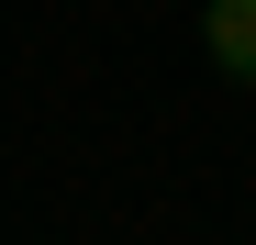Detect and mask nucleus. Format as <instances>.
I'll list each match as a JSON object with an SVG mask.
<instances>
[{"label": "nucleus", "instance_id": "nucleus-1", "mask_svg": "<svg viewBox=\"0 0 256 245\" xmlns=\"http://www.w3.org/2000/svg\"><path fill=\"white\" fill-rule=\"evenodd\" d=\"M200 45L223 78H256V0H200Z\"/></svg>", "mask_w": 256, "mask_h": 245}]
</instances>
